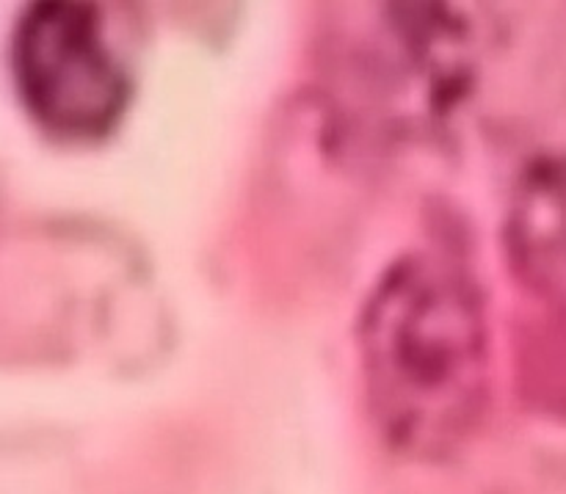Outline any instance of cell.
<instances>
[{
  "label": "cell",
  "instance_id": "6da1fadb",
  "mask_svg": "<svg viewBox=\"0 0 566 494\" xmlns=\"http://www.w3.org/2000/svg\"><path fill=\"white\" fill-rule=\"evenodd\" d=\"M374 409L398 448L442 451L479 407L484 320L457 274L407 263L381 282L363 326Z\"/></svg>",
  "mask_w": 566,
  "mask_h": 494
},
{
  "label": "cell",
  "instance_id": "7a4b0ae2",
  "mask_svg": "<svg viewBox=\"0 0 566 494\" xmlns=\"http://www.w3.org/2000/svg\"><path fill=\"white\" fill-rule=\"evenodd\" d=\"M11 75L31 119L59 138L105 136L130 97L99 14L83 3L31 6L11 39Z\"/></svg>",
  "mask_w": 566,
  "mask_h": 494
}]
</instances>
